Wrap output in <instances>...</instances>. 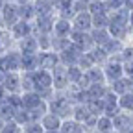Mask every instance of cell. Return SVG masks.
<instances>
[{
	"instance_id": "cell-36",
	"label": "cell",
	"mask_w": 133,
	"mask_h": 133,
	"mask_svg": "<svg viewBox=\"0 0 133 133\" xmlns=\"http://www.w3.org/2000/svg\"><path fill=\"white\" fill-rule=\"evenodd\" d=\"M48 111V105H46V102H43V104H39L37 107H31V109H28V116H30V122H39L41 118H43V115Z\"/></svg>"
},
{
	"instance_id": "cell-40",
	"label": "cell",
	"mask_w": 133,
	"mask_h": 133,
	"mask_svg": "<svg viewBox=\"0 0 133 133\" xmlns=\"http://www.w3.org/2000/svg\"><path fill=\"white\" fill-rule=\"evenodd\" d=\"M21 89L22 92L33 91V72H21Z\"/></svg>"
},
{
	"instance_id": "cell-58",
	"label": "cell",
	"mask_w": 133,
	"mask_h": 133,
	"mask_svg": "<svg viewBox=\"0 0 133 133\" xmlns=\"http://www.w3.org/2000/svg\"><path fill=\"white\" fill-rule=\"evenodd\" d=\"M2 126H4V120H2V118H0V129H2Z\"/></svg>"
},
{
	"instance_id": "cell-46",
	"label": "cell",
	"mask_w": 133,
	"mask_h": 133,
	"mask_svg": "<svg viewBox=\"0 0 133 133\" xmlns=\"http://www.w3.org/2000/svg\"><path fill=\"white\" fill-rule=\"evenodd\" d=\"M0 133H22V126L17 124L15 120H8V122H4Z\"/></svg>"
},
{
	"instance_id": "cell-39",
	"label": "cell",
	"mask_w": 133,
	"mask_h": 133,
	"mask_svg": "<svg viewBox=\"0 0 133 133\" xmlns=\"http://www.w3.org/2000/svg\"><path fill=\"white\" fill-rule=\"evenodd\" d=\"M70 44V39L69 37H59V35H52V50L54 52H61V50H65L66 46Z\"/></svg>"
},
{
	"instance_id": "cell-10",
	"label": "cell",
	"mask_w": 133,
	"mask_h": 133,
	"mask_svg": "<svg viewBox=\"0 0 133 133\" xmlns=\"http://www.w3.org/2000/svg\"><path fill=\"white\" fill-rule=\"evenodd\" d=\"M81 54H83L81 50L70 43L69 46L65 48V50H61V52H59L57 56H59V63H61V65L69 66V65H76V63H78V57H79Z\"/></svg>"
},
{
	"instance_id": "cell-56",
	"label": "cell",
	"mask_w": 133,
	"mask_h": 133,
	"mask_svg": "<svg viewBox=\"0 0 133 133\" xmlns=\"http://www.w3.org/2000/svg\"><path fill=\"white\" fill-rule=\"evenodd\" d=\"M11 2H15V4H26V2H33V0H11Z\"/></svg>"
},
{
	"instance_id": "cell-4",
	"label": "cell",
	"mask_w": 133,
	"mask_h": 133,
	"mask_svg": "<svg viewBox=\"0 0 133 133\" xmlns=\"http://www.w3.org/2000/svg\"><path fill=\"white\" fill-rule=\"evenodd\" d=\"M102 69H104V76H105V81H107V83L124 76L122 61H120V59H116V57H109V59L102 65Z\"/></svg>"
},
{
	"instance_id": "cell-45",
	"label": "cell",
	"mask_w": 133,
	"mask_h": 133,
	"mask_svg": "<svg viewBox=\"0 0 133 133\" xmlns=\"http://www.w3.org/2000/svg\"><path fill=\"white\" fill-rule=\"evenodd\" d=\"M13 120H15L17 124H21V126L28 124V122H30L28 109H24V107H19V109H15V113H13Z\"/></svg>"
},
{
	"instance_id": "cell-6",
	"label": "cell",
	"mask_w": 133,
	"mask_h": 133,
	"mask_svg": "<svg viewBox=\"0 0 133 133\" xmlns=\"http://www.w3.org/2000/svg\"><path fill=\"white\" fill-rule=\"evenodd\" d=\"M56 13H50V15H37L33 19V33H52L54 28V21H56Z\"/></svg>"
},
{
	"instance_id": "cell-57",
	"label": "cell",
	"mask_w": 133,
	"mask_h": 133,
	"mask_svg": "<svg viewBox=\"0 0 133 133\" xmlns=\"http://www.w3.org/2000/svg\"><path fill=\"white\" fill-rule=\"evenodd\" d=\"M4 2H6V0H0V9H2V8H4Z\"/></svg>"
},
{
	"instance_id": "cell-8",
	"label": "cell",
	"mask_w": 133,
	"mask_h": 133,
	"mask_svg": "<svg viewBox=\"0 0 133 133\" xmlns=\"http://www.w3.org/2000/svg\"><path fill=\"white\" fill-rule=\"evenodd\" d=\"M57 63H59L57 52H54V50H37V65H39V69L52 70Z\"/></svg>"
},
{
	"instance_id": "cell-47",
	"label": "cell",
	"mask_w": 133,
	"mask_h": 133,
	"mask_svg": "<svg viewBox=\"0 0 133 133\" xmlns=\"http://www.w3.org/2000/svg\"><path fill=\"white\" fill-rule=\"evenodd\" d=\"M120 61L122 63H126V61H131L133 59V46L129 44V43H124V46H122V50H120Z\"/></svg>"
},
{
	"instance_id": "cell-29",
	"label": "cell",
	"mask_w": 133,
	"mask_h": 133,
	"mask_svg": "<svg viewBox=\"0 0 133 133\" xmlns=\"http://www.w3.org/2000/svg\"><path fill=\"white\" fill-rule=\"evenodd\" d=\"M128 21H129V9L118 8V9H115V11H109V22L128 24Z\"/></svg>"
},
{
	"instance_id": "cell-16",
	"label": "cell",
	"mask_w": 133,
	"mask_h": 133,
	"mask_svg": "<svg viewBox=\"0 0 133 133\" xmlns=\"http://www.w3.org/2000/svg\"><path fill=\"white\" fill-rule=\"evenodd\" d=\"M107 31L113 39H120V41H128L129 35V26L128 24H116V22H109L107 24Z\"/></svg>"
},
{
	"instance_id": "cell-17",
	"label": "cell",
	"mask_w": 133,
	"mask_h": 133,
	"mask_svg": "<svg viewBox=\"0 0 133 133\" xmlns=\"http://www.w3.org/2000/svg\"><path fill=\"white\" fill-rule=\"evenodd\" d=\"M74 0H54V9L57 17H65V19H72L74 9H72Z\"/></svg>"
},
{
	"instance_id": "cell-20",
	"label": "cell",
	"mask_w": 133,
	"mask_h": 133,
	"mask_svg": "<svg viewBox=\"0 0 133 133\" xmlns=\"http://www.w3.org/2000/svg\"><path fill=\"white\" fill-rule=\"evenodd\" d=\"M59 131H61V133H85V129H83V124L78 122V120H74L72 116L61 120Z\"/></svg>"
},
{
	"instance_id": "cell-43",
	"label": "cell",
	"mask_w": 133,
	"mask_h": 133,
	"mask_svg": "<svg viewBox=\"0 0 133 133\" xmlns=\"http://www.w3.org/2000/svg\"><path fill=\"white\" fill-rule=\"evenodd\" d=\"M13 113H15V109L6 102V100H2V102H0V118H2L4 122L13 120Z\"/></svg>"
},
{
	"instance_id": "cell-15",
	"label": "cell",
	"mask_w": 133,
	"mask_h": 133,
	"mask_svg": "<svg viewBox=\"0 0 133 133\" xmlns=\"http://www.w3.org/2000/svg\"><path fill=\"white\" fill-rule=\"evenodd\" d=\"M70 31H72L70 19H65V17H56V21H54V28H52V35L69 37V33H70Z\"/></svg>"
},
{
	"instance_id": "cell-25",
	"label": "cell",
	"mask_w": 133,
	"mask_h": 133,
	"mask_svg": "<svg viewBox=\"0 0 133 133\" xmlns=\"http://www.w3.org/2000/svg\"><path fill=\"white\" fill-rule=\"evenodd\" d=\"M39 65H37V54H22L21 59V72H33L37 70Z\"/></svg>"
},
{
	"instance_id": "cell-1",
	"label": "cell",
	"mask_w": 133,
	"mask_h": 133,
	"mask_svg": "<svg viewBox=\"0 0 133 133\" xmlns=\"http://www.w3.org/2000/svg\"><path fill=\"white\" fill-rule=\"evenodd\" d=\"M46 105H48V111L57 115L61 120L63 118H69V116L72 115V104L69 102V98L65 96L63 91H56L54 96L46 102Z\"/></svg>"
},
{
	"instance_id": "cell-7",
	"label": "cell",
	"mask_w": 133,
	"mask_h": 133,
	"mask_svg": "<svg viewBox=\"0 0 133 133\" xmlns=\"http://www.w3.org/2000/svg\"><path fill=\"white\" fill-rule=\"evenodd\" d=\"M52 87L54 91H65L66 87H69V78H66V66L57 63L52 70Z\"/></svg>"
},
{
	"instance_id": "cell-50",
	"label": "cell",
	"mask_w": 133,
	"mask_h": 133,
	"mask_svg": "<svg viewBox=\"0 0 133 133\" xmlns=\"http://www.w3.org/2000/svg\"><path fill=\"white\" fill-rule=\"evenodd\" d=\"M105 8H107V11H115L118 8H124V0H105Z\"/></svg>"
},
{
	"instance_id": "cell-53",
	"label": "cell",
	"mask_w": 133,
	"mask_h": 133,
	"mask_svg": "<svg viewBox=\"0 0 133 133\" xmlns=\"http://www.w3.org/2000/svg\"><path fill=\"white\" fill-rule=\"evenodd\" d=\"M128 26H129V30L133 28V9H129V21H128Z\"/></svg>"
},
{
	"instance_id": "cell-60",
	"label": "cell",
	"mask_w": 133,
	"mask_h": 133,
	"mask_svg": "<svg viewBox=\"0 0 133 133\" xmlns=\"http://www.w3.org/2000/svg\"><path fill=\"white\" fill-rule=\"evenodd\" d=\"M109 133H118V131H115V129H113V131H109Z\"/></svg>"
},
{
	"instance_id": "cell-32",
	"label": "cell",
	"mask_w": 133,
	"mask_h": 133,
	"mask_svg": "<svg viewBox=\"0 0 133 133\" xmlns=\"http://www.w3.org/2000/svg\"><path fill=\"white\" fill-rule=\"evenodd\" d=\"M94 131H98V133H109V131H113V118H109V116H105V115L96 116Z\"/></svg>"
},
{
	"instance_id": "cell-18",
	"label": "cell",
	"mask_w": 133,
	"mask_h": 133,
	"mask_svg": "<svg viewBox=\"0 0 133 133\" xmlns=\"http://www.w3.org/2000/svg\"><path fill=\"white\" fill-rule=\"evenodd\" d=\"M131 78H128V76H122V78H118V79H113V81H109L107 85H109V89L113 91V92H116V94H124V92H128V91H131Z\"/></svg>"
},
{
	"instance_id": "cell-26",
	"label": "cell",
	"mask_w": 133,
	"mask_h": 133,
	"mask_svg": "<svg viewBox=\"0 0 133 133\" xmlns=\"http://www.w3.org/2000/svg\"><path fill=\"white\" fill-rule=\"evenodd\" d=\"M87 109L91 115L94 116H100V115H104V109H105V102H104V98H89L87 102H85Z\"/></svg>"
},
{
	"instance_id": "cell-51",
	"label": "cell",
	"mask_w": 133,
	"mask_h": 133,
	"mask_svg": "<svg viewBox=\"0 0 133 133\" xmlns=\"http://www.w3.org/2000/svg\"><path fill=\"white\" fill-rule=\"evenodd\" d=\"M72 9H74V15H76V13H81V11H87V4L81 2V0H74Z\"/></svg>"
},
{
	"instance_id": "cell-54",
	"label": "cell",
	"mask_w": 133,
	"mask_h": 133,
	"mask_svg": "<svg viewBox=\"0 0 133 133\" xmlns=\"http://www.w3.org/2000/svg\"><path fill=\"white\" fill-rule=\"evenodd\" d=\"M126 43H129V44L133 46V28L129 30V35H128V41H126Z\"/></svg>"
},
{
	"instance_id": "cell-55",
	"label": "cell",
	"mask_w": 133,
	"mask_h": 133,
	"mask_svg": "<svg viewBox=\"0 0 133 133\" xmlns=\"http://www.w3.org/2000/svg\"><path fill=\"white\" fill-rule=\"evenodd\" d=\"M4 78H6V70H2V69H0V85L4 83Z\"/></svg>"
},
{
	"instance_id": "cell-42",
	"label": "cell",
	"mask_w": 133,
	"mask_h": 133,
	"mask_svg": "<svg viewBox=\"0 0 133 133\" xmlns=\"http://www.w3.org/2000/svg\"><path fill=\"white\" fill-rule=\"evenodd\" d=\"M4 100H6V102H8L13 109L22 107V92H8Z\"/></svg>"
},
{
	"instance_id": "cell-44",
	"label": "cell",
	"mask_w": 133,
	"mask_h": 133,
	"mask_svg": "<svg viewBox=\"0 0 133 133\" xmlns=\"http://www.w3.org/2000/svg\"><path fill=\"white\" fill-rule=\"evenodd\" d=\"M109 13H96L92 15V28H107Z\"/></svg>"
},
{
	"instance_id": "cell-27",
	"label": "cell",
	"mask_w": 133,
	"mask_h": 133,
	"mask_svg": "<svg viewBox=\"0 0 133 133\" xmlns=\"http://www.w3.org/2000/svg\"><path fill=\"white\" fill-rule=\"evenodd\" d=\"M17 6H19V4H17ZM35 17H37V13H35V8H33V2H26V4L19 6V19L33 22Z\"/></svg>"
},
{
	"instance_id": "cell-41",
	"label": "cell",
	"mask_w": 133,
	"mask_h": 133,
	"mask_svg": "<svg viewBox=\"0 0 133 133\" xmlns=\"http://www.w3.org/2000/svg\"><path fill=\"white\" fill-rule=\"evenodd\" d=\"M87 11H89L91 15H96V13H109L104 0H92V2H89V4H87Z\"/></svg>"
},
{
	"instance_id": "cell-38",
	"label": "cell",
	"mask_w": 133,
	"mask_h": 133,
	"mask_svg": "<svg viewBox=\"0 0 133 133\" xmlns=\"http://www.w3.org/2000/svg\"><path fill=\"white\" fill-rule=\"evenodd\" d=\"M81 74H83V70L79 69L78 65H69V66H66V78H69V85H70V83H78L79 78H81Z\"/></svg>"
},
{
	"instance_id": "cell-21",
	"label": "cell",
	"mask_w": 133,
	"mask_h": 133,
	"mask_svg": "<svg viewBox=\"0 0 133 133\" xmlns=\"http://www.w3.org/2000/svg\"><path fill=\"white\" fill-rule=\"evenodd\" d=\"M15 48V39L8 28H0V56Z\"/></svg>"
},
{
	"instance_id": "cell-11",
	"label": "cell",
	"mask_w": 133,
	"mask_h": 133,
	"mask_svg": "<svg viewBox=\"0 0 133 133\" xmlns=\"http://www.w3.org/2000/svg\"><path fill=\"white\" fill-rule=\"evenodd\" d=\"M9 31H11L15 43H17L19 39H22V37H26V35H31V33H33V24H31L30 21L19 19V21H17V22L9 28Z\"/></svg>"
},
{
	"instance_id": "cell-35",
	"label": "cell",
	"mask_w": 133,
	"mask_h": 133,
	"mask_svg": "<svg viewBox=\"0 0 133 133\" xmlns=\"http://www.w3.org/2000/svg\"><path fill=\"white\" fill-rule=\"evenodd\" d=\"M118 107H120V111L133 113V92L131 91H128V92L118 96Z\"/></svg>"
},
{
	"instance_id": "cell-31",
	"label": "cell",
	"mask_w": 133,
	"mask_h": 133,
	"mask_svg": "<svg viewBox=\"0 0 133 133\" xmlns=\"http://www.w3.org/2000/svg\"><path fill=\"white\" fill-rule=\"evenodd\" d=\"M72 118L74 120H78V122H85L87 118H89V116H91V113H89V109H87V105L85 104H74L72 105Z\"/></svg>"
},
{
	"instance_id": "cell-13",
	"label": "cell",
	"mask_w": 133,
	"mask_h": 133,
	"mask_svg": "<svg viewBox=\"0 0 133 133\" xmlns=\"http://www.w3.org/2000/svg\"><path fill=\"white\" fill-rule=\"evenodd\" d=\"M131 128V113L126 111H118L113 116V129L118 133H126Z\"/></svg>"
},
{
	"instance_id": "cell-23",
	"label": "cell",
	"mask_w": 133,
	"mask_h": 133,
	"mask_svg": "<svg viewBox=\"0 0 133 133\" xmlns=\"http://www.w3.org/2000/svg\"><path fill=\"white\" fill-rule=\"evenodd\" d=\"M87 54H89V57H91V61L94 63V65H98V66H102L107 59H109V56H107V52L102 48V46H92L91 50H87Z\"/></svg>"
},
{
	"instance_id": "cell-49",
	"label": "cell",
	"mask_w": 133,
	"mask_h": 133,
	"mask_svg": "<svg viewBox=\"0 0 133 133\" xmlns=\"http://www.w3.org/2000/svg\"><path fill=\"white\" fill-rule=\"evenodd\" d=\"M76 65L79 66L81 70H87V69H91V66H92L94 63L91 61V57H89V54H87V52H83V54L78 57V63H76Z\"/></svg>"
},
{
	"instance_id": "cell-19",
	"label": "cell",
	"mask_w": 133,
	"mask_h": 133,
	"mask_svg": "<svg viewBox=\"0 0 133 133\" xmlns=\"http://www.w3.org/2000/svg\"><path fill=\"white\" fill-rule=\"evenodd\" d=\"M39 122H41V126L44 128V131H57L59 126H61V118H59L57 115L50 113V111H46V113L43 115V118H41Z\"/></svg>"
},
{
	"instance_id": "cell-34",
	"label": "cell",
	"mask_w": 133,
	"mask_h": 133,
	"mask_svg": "<svg viewBox=\"0 0 133 133\" xmlns=\"http://www.w3.org/2000/svg\"><path fill=\"white\" fill-rule=\"evenodd\" d=\"M122 46H124V41H120V39H113V37H111L105 44H102V48L107 52V56H116V54H120Z\"/></svg>"
},
{
	"instance_id": "cell-52",
	"label": "cell",
	"mask_w": 133,
	"mask_h": 133,
	"mask_svg": "<svg viewBox=\"0 0 133 133\" xmlns=\"http://www.w3.org/2000/svg\"><path fill=\"white\" fill-rule=\"evenodd\" d=\"M124 8L126 9H133V0H124Z\"/></svg>"
},
{
	"instance_id": "cell-59",
	"label": "cell",
	"mask_w": 133,
	"mask_h": 133,
	"mask_svg": "<svg viewBox=\"0 0 133 133\" xmlns=\"http://www.w3.org/2000/svg\"><path fill=\"white\" fill-rule=\"evenodd\" d=\"M81 2H85V4H89V2H92V0H81Z\"/></svg>"
},
{
	"instance_id": "cell-2",
	"label": "cell",
	"mask_w": 133,
	"mask_h": 133,
	"mask_svg": "<svg viewBox=\"0 0 133 133\" xmlns=\"http://www.w3.org/2000/svg\"><path fill=\"white\" fill-rule=\"evenodd\" d=\"M21 59L22 54L17 48H11L9 52L0 56V69L6 72H21Z\"/></svg>"
},
{
	"instance_id": "cell-24",
	"label": "cell",
	"mask_w": 133,
	"mask_h": 133,
	"mask_svg": "<svg viewBox=\"0 0 133 133\" xmlns=\"http://www.w3.org/2000/svg\"><path fill=\"white\" fill-rule=\"evenodd\" d=\"M44 100L39 96V92L35 91H28V92H22V107L24 109H31V107H37L39 104H43Z\"/></svg>"
},
{
	"instance_id": "cell-48",
	"label": "cell",
	"mask_w": 133,
	"mask_h": 133,
	"mask_svg": "<svg viewBox=\"0 0 133 133\" xmlns=\"http://www.w3.org/2000/svg\"><path fill=\"white\" fill-rule=\"evenodd\" d=\"M22 133H44V128L41 122H28L22 126Z\"/></svg>"
},
{
	"instance_id": "cell-3",
	"label": "cell",
	"mask_w": 133,
	"mask_h": 133,
	"mask_svg": "<svg viewBox=\"0 0 133 133\" xmlns=\"http://www.w3.org/2000/svg\"><path fill=\"white\" fill-rule=\"evenodd\" d=\"M17 21H19V6L11 0H6L4 8L0 9V26L9 30Z\"/></svg>"
},
{
	"instance_id": "cell-33",
	"label": "cell",
	"mask_w": 133,
	"mask_h": 133,
	"mask_svg": "<svg viewBox=\"0 0 133 133\" xmlns=\"http://www.w3.org/2000/svg\"><path fill=\"white\" fill-rule=\"evenodd\" d=\"M83 72H85V76L89 78V81H91V83L105 81V76H104V69H102V66H98V65H92L91 69L83 70ZM105 83H107V81H105Z\"/></svg>"
},
{
	"instance_id": "cell-37",
	"label": "cell",
	"mask_w": 133,
	"mask_h": 133,
	"mask_svg": "<svg viewBox=\"0 0 133 133\" xmlns=\"http://www.w3.org/2000/svg\"><path fill=\"white\" fill-rule=\"evenodd\" d=\"M39 50H52V33H33Z\"/></svg>"
},
{
	"instance_id": "cell-14",
	"label": "cell",
	"mask_w": 133,
	"mask_h": 133,
	"mask_svg": "<svg viewBox=\"0 0 133 133\" xmlns=\"http://www.w3.org/2000/svg\"><path fill=\"white\" fill-rule=\"evenodd\" d=\"M2 87L6 89V92H22V89H21V72H6Z\"/></svg>"
},
{
	"instance_id": "cell-12",
	"label": "cell",
	"mask_w": 133,
	"mask_h": 133,
	"mask_svg": "<svg viewBox=\"0 0 133 133\" xmlns=\"http://www.w3.org/2000/svg\"><path fill=\"white\" fill-rule=\"evenodd\" d=\"M15 48L19 50L21 54H37V50H39V46H37V39H35V35H26V37H22V39H19L15 43Z\"/></svg>"
},
{
	"instance_id": "cell-22",
	"label": "cell",
	"mask_w": 133,
	"mask_h": 133,
	"mask_svg": "<svg viewBox=\"0 0 133 133\" xmlns=\"http://www.w3.org/2000/svg\"><path fill=\"white\" fill-rule=\"evenodd\" d=\"M89 35H91V39H92V43H94L96 46H102V44H105V43L111 39L107 28H91Z\"/></svg>"
},
{
	"instance_id": "cell-28",
	"label": "cell",
	"mask_w": 133,
	"mask_h": 133,
	"mask_svg": "<svg viewBox=\"0 0 133 133\" xmlns=\"http://www.w3.org/2000/svg\"><path fill=\"white\" fill-rule=\"evenodd\" d=\"M33 8L37 15H50L56 13L54 9V0H33Z\"/></svg>"
},
{
	"instance_id": "cell-63",
	"label": "cell",
	"mask_w": 133,
	"mask_h": 133,
	"mask_svg": "<svg viewBox=\"0 0 133 133\" xmlns=\"http://www.w3.org/2000/svg\"><path fill=\"white\" fill-rule=\"evenodd\" d=\"M0 28H2V26H0Z\"/></svg>"
},
{
	"instance_id": "cell-5",
	"label": "cell",
	"mask_w": 133,
	"mask_h": 133,
	"mask_svg": "<svg viewBox=\"0 0 133 133\" xmlns=\"http://www.w3.org/2000/svg\"><path fill=\"white\" fill-rule=\"evenodd\" d=\"M69 39L74 46H78L81 52H87V50H91L94 46L91 35H89V31H79V30H72L69 33Z\"/></svg>"
},
{
	"instance_id": "cell-61",
	"label": "cell",
	"mask_w": 133,
	"mask_h": 133,
	"mask_svg": "<svg viewBox=\"0 0 133 133\" xmlns=\"http://www.w3.org/2000/svg\"><path fill=\"white\" fill-rule=\"evenodd\" d=\"M54 133H61V131H59V129H57V131H54Z\"/></svg>"
},
{
	"instance_id": "cell-30",
	"label": "cell",
	"mask_w": 133,
	"mask_h": 133,
	"mask_svg": "<svg viewBox=\"0 0 133 133\" xmlns=\"http://www.w3.org/2000/svg\"><path fill=\"white\" fill-rule=\"evenodd\" d=\"M107 89H109V85L105 81L91 83V85L87 87V94H89V98H104V94H105Z\"/></svg>"
},
{
	"instance_id": "cell-62",
	"label": "cell",
	"mask_w": 133,
	"mask_h": 133,
	"mask_svg": "<svg viewBox=\"0 0 133 133\" xmlns=\"http://www.w3.org/2000/svg\"><path fill=\"white\" fill-rule=\"evenodd\" d=\"M104 2H105V0H104Z\"/></svg>"
},
{
	"instance_id": "cell-9",
	"label": "cell",
	"mask_w": 133,
	"mask_h": 133,
	"mask_svg": "<svg viewBox=\"0 0 133 133\" xmlns=\"http://www.w3.org/2000/svg\"><path fill=\"white\" fill-rule=\"evenodd\" d=\"M70 24H72V30H79V31H91V28H92V15H91L89 11L76 13V15H72Z\"/></svg>"
}]
</instances>
